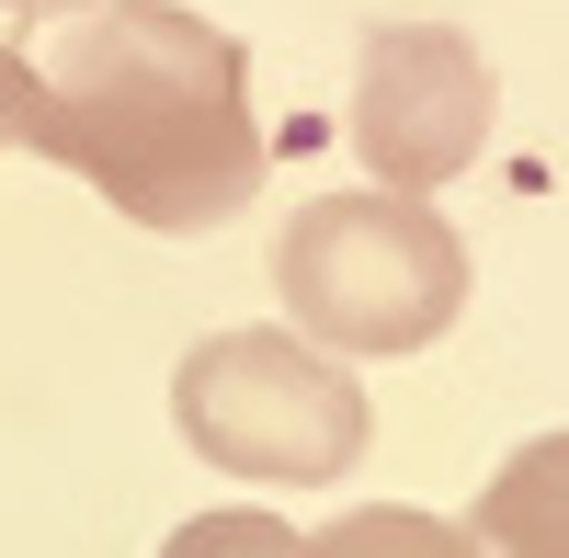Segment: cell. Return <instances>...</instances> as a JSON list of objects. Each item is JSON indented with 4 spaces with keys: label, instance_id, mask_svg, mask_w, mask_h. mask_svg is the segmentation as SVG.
Here are the masks:
<instances>
[{
    "label": "cell",
    "instance_id": "cell-1",
    "mask_svg": "<svg viewBox=\"0 0 569 558\" xmlns=\"http://www.w3.org/2000/svg\"><path fill=\"white\" fill-rule=\"evenodd\" d=\"M23 149L69 160L114 217L194 240L262 195V126L240 34L182 0H80L23 91Z\"/></svg>",
    "mask_w": 569,
    "mask_h": 558
},
{
    "label": "cell",
    "instance_id": "cell-2",
    "mask_svg": "<svg viewBox=\"0 0 569 558\" xmlns=\"http://www.w3.org/2000/svg\"><path fill=\"white\" fill-rule=\"evenodd\" d=\"M273 286H284V331H308L319 353H421L467 308V240L421 195L353 182V195L284 217Z\"/></svg>",
    "mask_w": 569,
    "mask_h": 558
},
{
    "label": "cell",
    "instance_id": "cell-3",
    "mask_svg": "<svg viewBox=\"0 0 569 558\" xmlns=\"http://www.w3.org/2000/svg\"><path fill=\"white\" fill-rule=\"evenodd\" d=\"M171 422L228 479L319 490L365 456V388L308 331H217L171 365Z\"/></svg>",
    "mask_w": 569,
    "mask_h": 558
},
{
    "label": "cell",
    "instance_id": "cell-4",
    "mask_svg": "<svg viewBox=\"0 0 569 558\" xmlns=\"http://www.w3.org/2000/svg\"><path fill=\"white\" fill-rule=\"evenodd\" d=\"M490 114H501V80L456 23H365V46H353V160L388 195L456 182L490 149Z\"/></svg>",
    "mask_w": 569,
    "mask_h": 558
},
{
    "label": "cell",
    "instance_id": "cell-5",
    "mask_svg": "<svg viewBox=\"0 0 569 558\" xmlns=\"http://www.w3.org/2000/svg\"><path fill=\"white\" fill-rule=\"evenodd\" d=\"M467 547L479 558H569V434H536L490 468L479 514H467Z\"/></svg>",
    "mask_w": 569,
    "mask_h": 558
},
{
    "label": "cell",
    "instance_id": "cell-6",
    "mask_svg": "<svg viewBox=\"0 0 569 558\" xmlns=\"http://www.w3.org/2000/svg\"><path fill=\"white\" fill-rule=\"evenodd\" d=\"M297 558H479V547H467V525H445V514H410V501H365V514H342V525L297 536Z\"/></svg>",
    "mask_w": 569,
    "mask_h": 558
},
{
    "label": "cell",
    "instance_id": "cell-7",
    "mask_svg": "<svg viewBox=\"0 0 569 558\" xmlns=\"http://www.w3.org/2000/svg\"><path fill=\"white\" fill-rule=\"evenodd\" d=\"M160 558H297V525H273V514H194Z\"/></svg>",
    "mask_w": 569,
    "mask_h": 558
},
{
    "label": "cell",
    "instance_id": "cell-8",
    "mask_svg": "<svg viewBox=\"0 0 569 558\" xmlns=\"http://www.w3.org/2000/svg\"><path fill=\"white\" fill-rule=\"evenodd\" d=\"M23 91H34V58H23V46H0V149L23 137Z\"/></svg>",
    "mask_w": 569,
    "mask_h": 558
},
{
    "label": "cell",
    "instance_id": "cell-9",
    "mask_svg": "<svg viewBox=\"0 0 569 558\" xmlns=\"http://www.w3.org/2000/svg\"><path fill=\"white\" fill-rule=\"evenodd\" d=\"M0 12H23V23H58V12H80V0H0Z\"/></svg>",
    "mask_w": 569,
    "mask_h": 558
}]
</instances>
